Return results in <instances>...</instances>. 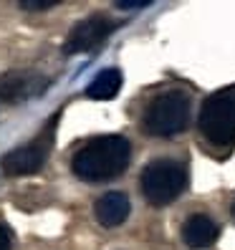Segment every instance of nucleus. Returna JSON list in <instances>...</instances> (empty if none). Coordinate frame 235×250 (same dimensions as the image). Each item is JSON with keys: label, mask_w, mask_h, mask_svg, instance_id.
Here are the masks:
<instances>
[{"label": "nucleus", "mask_w": 235, "mask_h": 250, "mask_svg": "<svg viewBox=\"0 0 235 250\" xmlns=\"http://www.w3.org/2000/svg\"><path fill=\"white\" fill-rule=\"evenodd\" d=\"M131 146L122 134H104L86 142L73 154V174L86 182H107L114 180L129 167Z\"/></svg>", "instance_id": "f257e3e1"}, {"label": "nucleus", "mask_w": 235, "mask_h": 250, "mask_svg": "<svg viewBox=\"0 0 235 250\" xmlns=\"http://www.w3.org/2000/svg\"><path fill=\"white\" fill-rule=\"evenodd\" d=\"M187 187V169L174 159H154L142 169V195L154 208L174 202Z\"/></svg>", "instance_id": "f03ea898"}, {"label": "nucleus", "mask_w": 235, "mask_h": 250, "mask_svg": "<svg viewBox=\"0 0 235 250\" xmlns=\"http://www.w3.org/2000/svg\"><path fill=\"white\" fill-rule=\"evenodd\" d=\"M190 122V96L182 91H167L157 96L144 111V129L152 137H174L187 129Z\"/></svg>", "instance_id": "7ed1b4c3"}, {"label": "nucleus", "mask_w": 235, "mask_h": 250, "mask_svg": "<svg viewBox=\"0 0 235 250\" xmlns=\"http://www.w3.org/2000/svg\"><path fill=\"white\" fill-rule=\"evenodd\" d=\"M197 124L202 137L213 144H230L235 139V86L220 89L205 99Z\"/></svg>", "instance_id": "20e7f679"}, {"label": "nucleus", "mask_w": 235, "mask_h": 250, "mask_svg": "<svg viewBox=\"0 0 235 250\" xmlns=\"http://www.w3.org/2000/svg\"><path fill=\"white\" fill-rule=\"evenodd\" d=\"M114 23L104 16H89L84 18L81 23H76L71 28V33L64 43L66 53H81V51H91L96 48L99 43H104V38L114 31Z\"/></svg>", "instance_id": "39448f33"}, {"label": "nucleus", "mask_w": 235, "mask_h": 250, "mask_svg": "<svg viewBox=\"0 0 235 250\" xmlns=\"http://www.w3.org/2000/svg\"><path fill=\"white\" fill-rule=\"evenodd\" d=\"M48 86V81L36 71H8L0 76V99L8 104H18V101H28L38 96Z\"/></svg>", "instance_id": "423d86ee"}, {"label": "nucleus", "mask_w": 235, "mask_h": 250, "mask_svg": "<svg viewBox=\"0 0 235 250\" xmlns=\"http://www.w3.org/2000/svg\"><path fill=\"white\" fill-rule=\"evenodd\" d=\"M46 162V149L41 144H25V146H18L3 157L0 167L8 177H23V174H33L43 167Z\"/></svg>", "instance_id": "0eeeda50"}, {"label": "nucleus", "mask_w": 235, "mask_h": 250, "mask_svg": "<svg viewBox=\"0 0 235 250\" xmlns=\"http://www.w3.org/2000/svg\"><path fill=\"white\" fill-rule=\"evenodd\" d=\"M220 235V228L217 223L210 217V215H190L182 225V240L187 248H195V250H202V248H210L215 245Z\"/></svg>", "instance_id": "6e6552de"}, {"label": "nucleus", "mask_w": 235, "mask_h": 250, "mask_svg": "<svg viewBox=\"0 0 235 250\" xmlns=\"http://www.w3.org/2000/svg\"><path fill=\"white\" fill-rule=\"evenodd\" d=\"M129 210H131V205H129V197L124 192H107V195H101L94 205V215L104 228L122 225L129 217Z\"/></svg>", "instance_id": "1a4fd4ad"}, {"label": "nucleus", "mask_w": 235, "mask_h": 250, "mask_svg": "<svg viewBox=\"0 0 235 250\" xmlns=\"http://www.w3.org/2000/svg\"><path fill=\"white\" fill-rule=\"evenodd\" d=\"M119 89H122V71L119 68H107V71L96 73V79L89 83L86 94L91 99H99V101H109L119 94Z\"/></svg>", "instance_id": "9d476101"}, {"label": "nucleus", "mask_w": 235, "mask_h": 250, "mask_svg": "<svg viewBox=\"0 0 235 250\" xmlns=\"http://www.w3.org/2000/svg\"><path fill=\"white\" fill-rule=\"evenodd\" d=\"M56 3H21V8L25 10H46V8H53Z\"/></svg>", "instance_id": "9b49d317"}, {"label": "nucleus", "mask_w": 235, "mask_h": 250, "mask_svg": "<svg viewBox=\"0 0 235 250\" xmlns=\"http://www.w3.org/2000/svg\"><path fill=\"white\" fill-rule=\"evenodd\" d=\"M0 250H10V235L5 228H0Z\"/></svg>", "instance_id": "f8f14e48"}, {"label": "nucleus", "mask_w": 235, "mask_h": 250, "mask_svg": "<svg viewBox=\"0 0 235 250\" xmlns=\"http://www.w3.org/2000/svg\"><path fill=\"white\" fill-rule=\"evenodd\" d=\"M150 3H116V8H122V10H137V8H147Z\"/></svg>", "instance_id": "ddd939ff"}, {"label": "nucleus", "mask_w": 235, "mask_h": 250, "mask_svg": "<svg viewBox=\"0 0 235 250\" xmlns=\"http://www.w3.org/2000/svg\"><path fill=\"white\" fill-rule=\"evenodd\" d=\"M230 212H233V217H235V202H233V208H230Z\"/></svg>", "instance_id": "4468645a"}]
</instances>
